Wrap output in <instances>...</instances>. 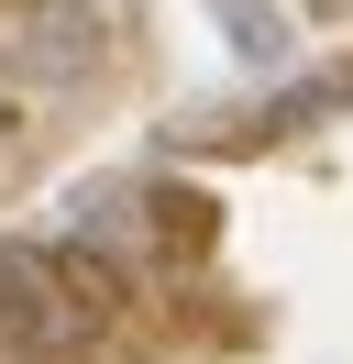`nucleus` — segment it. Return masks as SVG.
<instances>
[{"instance_id":"1","label":"nucleus","mask_w":353,"mask_h":364,"mask_svg":"<svg viewBox=\"0 0 353 364\" xmlns=\"http://www.w3.org/2000/svg\"><path fill=\"white\" fill-rule=\"evenodd\" d=\"M0 67L22 77H88L100 67V11L88 0H0Z\"/></svg>"},{"instance_id":"2","label":"nucleus","mask_w":353,"mask_h":364,"mask_svg":"<svg viewBox=\"0 0 353 364\" xmlns=\"http://www.w3.org/2000/svg\"><path fill=\"white\" fill-rule=\"evenodd\" d=\"M78 320H88V298H78V276H66V265H44L33 243L0 254V342H11V353H33V342L78 331Z\"/></svg>"},{"instance_id":"3","label":"nucleus","mask_w":353,"mask_h":364,"mask_svg":"<svg viewBox=\"0 0 353 364\" xmlns=\"http://www.w3.org/2000/svg\"><path fill=\"white\" fill-rule=\"evenodd\" d=\"M210 11L232 23V55H243V67H276V55H287V11H276V0H210Z\"/></svg>"},{"instance_id":"4","label":"nucleus","mask_w":353,"mask_h":364,"mask_svg":"<svg viewBox=\"0 0 353 364\" xmlns=\"http://www.w3.org/2000/svg\"><path fill=\"white\" fill-rule=\"evenodd\" d=\"M0 155H11V100H0Z\"/></svg>"}]
</instances>
